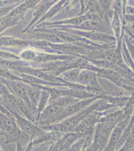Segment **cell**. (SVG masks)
I'll use <instances>...</instances> for the list:
<instances>
[{"label": "cell", "instance_id": "cell-1", "mask_svg": "<svg viewBox=\"0 0 134 151\" xmlns=\"http://www.w3.org/2000/svg\"><path fill=\"white\" fill-rule=\"evenodd\" d=\"M115 126L113 124L99 121L95 127L93 142L88 151H104Z\"/></svg>", "mask_w": 134, "mask_h": 151}, {"label": "cell", "instance_id": "cell-2", "mask_svg": "<svg viewBox=\"0 0 134 151\" xmlns=\"http://www.w3.org/2000/svg\"><path fill=\"white\" fill-rule=\"evenodd\" d=\"M90 70L96 73L98 77L107 79L116 86L130 94L134 89V83L122 77L113 69L99 68L93 64L90 68Z\"/></svg>", "mask_w": 134, "mask_h": 151}, {"label": "cell", "instance_id": "cell-3", "mask_svg": "<svg viewBox=\"0 0 134 151\" xmlns=\"http://www.w3.org/2000/svg\"><path fill=\"white\" fill-rule=\"evenodd\" d=\"M20 131L15 119L1 112L0 134L5 137V144L16 143Z\"/></svg>", "mask_w": 134, "mask_h": 151}, {"label": "cell", "instance_id": "cell-4", "mask_svg": "<svg viewBox=\"0 0 134 151\" xmlns=\"http://www.w3.org/2000/svg\"><path fill=\"white\" fill-rule=\"evenodd\" d=\"M65 109L56 102H49L47 106L40 115L37 125L44 126L53 124Z\"/></svg>", "mask_w": 134, "mask_h": 151}, {"label": "cell", "instance_id": "cell-5", "mask_svg": "<svg viewBox=\"0 0 134 151\" xmlns=\"http://www.w3.org/2000/svg\"><path fill=\"white\" fill-rule=\"evenodd\" d=\"M101 98L102 97L96 96L91 98L79 100L75 102H73L65 108L64 111L61 113V114L58 117H57L54 123L61 122L65 119L68 118V117L78 113L79 112L91 104L96 100Z\"/></svg>", "mask_w": 134, "mask_h": 151}, {"label": "cell", "instance_id": "cell-6", "mask_svg": "<svg viewBox=\"0 0 134 151\" xmlns=\"http://www.w3.org/2000/svg\"><path fill=\"white\" fill-rule=\"evenodd\" d=\"M0 88L1 105L12 112L14 114L22 115L19 108V98L3 84L1 83Z\"/></svg>", "mask_w": 134, "mask_h": 151}, {"label": "cell", "instance_id": "cell-7", "mask_svg": "<svg viewBox=\"0 0 134 151\" xmlns=\"http://www.w3.org/2000/svg\"><path fill=\"white\" fill-rule=\"evenodd\" d=\"M16 122L19 129L32 139V141L41 135L45 130L20 114H15Z\"/></svg>", "mask_w": 134, "mask_h": 151}, {"label": "cell", "instance_id": "cell-8", "mask_svg": "<svg viewBox=\"0 0 134 151\" xmlns=\"http://www.w3.org/2000/svg\"><path fill=\"white\" fill-rule=\"evenodd\" d=\"M1 83L5 85L18 98L25 100L31 104L28 96L27 83L20 80H8L2 77H1Z\"/></svg>", "mask_w": 134, "mask_h": 151}, {"label": "cell", "instance_id": "cell-9", "mask_svg": "<svg viewBox=\"0 0 134 151\" xmlns=\"http://www.w3.org/2000/svg\"><path fill=\"white\" fill-rule=\"evenodd\" d=\"M132 115L127 117L116 125L111 134L109 142L108 143L104 151H116L117 147L119 143V141L122 136L123 133L124 132L125 129H126V127L128 125L130 121L131 120V117Z\"/></svg>", "mask_w": 134, "mask_h": 151}, {"label": "cell", "instance_id": "cell-10", "mask_svg": "<svg viewBox=\"0 0 134 151\" xmlns=\"http://www.w3.org/2000/svg\"><path fill=\"white\" fill-rule=\"evenodd\" d=\"M82 133L77 132H70L63 134L61 137L53 146L49 151H68L69 148L81 137Z\"/></svg>", "mask_w": 134, "mask_h": 151}, {"label": "cell", "instance_id": "cell-11", "mask_svg": "<svg viewBox=\"0 0 134 151\" xmlns=\"http://www.w3.org/2000/svg\"><path fill=\"white\" fill-rule=\"evenodd\" d=\"M92 111L90 107V105L88 106L83 109V110L79 112L78 113L68 117V118L65 119L61 122H60L61 124L64 133L70 132L74 131L75 128L82 120L88 114Z\"/></svg>", "mask_w": 134, "mask_h": 151}, {"label": "cell", "instance_id": "cell-12", "mask_svg": "<svg viewBox=\"0 0 134 151\" xmlns=\"http://www.w3.org/2000/svg\"><path fill=\"white\" fill-rule=\"evenodd\" d=\"M76 34L80 35L81 36H84L88 39L106 43L109 45H114L116 42V39L113 36L107 35L103 32L99 31H92L89 32H82L77 31Z\"/></svg>", "mask_w": 134, "mask_h": 151}, {"label": "cell", "instance_id": "cell-13", "mask_svg": "<svg viewBox=\"0 0 134 151\" xmlns=\"http://www.w3.org/2000/svg\"><path fill=\"white\" fill-rule=\"evenodd\" d=\"M104 115L103 113L94 111L90 112L78 124L74 132L83 133L86 129L95 127L100 119Z\"/></svg>", "mask_w": 134, "mask_h": 151}, {"label": "cell", "instance_id": "cell-14", "mask_svg": "<svg viewBox=\"0 0 134 151\" xmlns=\"http://www.w3.org/2000/svg\"><path fill=\"white\" fill-rule=\"evenodd\" d=\"M104 98L116 107L122 108L126 106L129 101L130 96H125L122 92L117 91L110 94L108 93Z\"/></svg>", "mask_w": 134, "mask_h": 151}, {"label": "cell", "instance_id": "cell-15", "mask_svg": "<svg viewBox=\"0 0 134 151\" xmlns=\"http://www.w3.org/2000/svg\"><path fill=\"white\" fill-rule=\"evenodd\" d=\"M28 96L30 100L33 109L35 113L38 114V106L41 97L42 88L39 86L27 84ZM39 119V117H38Z\"/></svg>", "mask_w": 134, "mask_h": 151}, {"label": "cell", "instance_id": "cell-16", "mask_svg": "<svg viewBox=\"0 0 134 151\" xmlns=\"http://www.w3.org/2000/svg\"><path fill=\"white\" fill-rule=\"evenodd\" d=\"M98 78L96 73L89 69H81L77 78L75 84L81 85L86 87L94 80Z\"/></svg>", "mask_w": 134, "mask_h": 151}, {"label": "cell", "instance_id": "cell-17", "mask_svg": "<svg viewBox=\"0 0 134 151\" xmlns=\"http://www.w3.org/2000/svg\"><path fill=\"white\" fill-rule=\"evenodd\" d=\"M34 35L42 40H45L52 43H62L66 42L59 35H56L55 33L40 32L34 33Z\"/></svg>", "mask_w": 134, "mask_h": 151}, {"label": "cell", "instance_id": "cell-18", "mask_svg": "<svg viewBox=\"0 0 134 151\" xmlns=\"http://www.w3.org/2000/svg\"><path fill=\"white\" fill-rule=\"evenodd\" d=\"M79 27L91 31H98L103 29V24L101 22L99 17L88 19L82 23Z\"/></svg>", "mask_w": 134, "mask_h": 151}, {"label": "cell", "instance_id": "cell-19", "mask_svg": "<svg viewBox=\"0 0 134 151\" xmlns=\"http://www.w3.org/2000/svg\"><path fill=\"white\" fill-rule=\"evenodd\" d=\"M32 139L30 136L21 131L17 142V150L19 151H27L31 144Z\"/></svg>", "mask_w": 134, "mask_h": 151}, {"label": "cell", "instance_id": "cell-20", "mask_svg": "<svg viewBox=\"0 0 134 151\" xmlns=\"http://www.w3.org/2000/svg\"><path fill=\"white\" fill-rule=\"evenodd\" d=\"M95 127H89L86 129L82 134V139L84 142V151H88L92 145L93 142L95 132Z\"/></svg>", "mask_w": 134, "mask_h": 151}, {"label": "cell", "instance_id": "cell-21", "mask_svg": "<svg viewBox=\"0 0 134 151\" xmlns=\"http://www.w3.org/2000/svg\"><path fill=\"white\" fill-rule=\"evenodd\" d=\"M39 86L42 88L41 97L40 98L38 106V114L39 118L41 113L43 111V110H44L46 107L49 104L50 99V93L49 91L45 88H44L40 86Z\"/></svg>", "mask_w": 134, "mask_h": 151}, {"label": "cell", "instance_id": "cell-22", "mask_svg": "<svg viewBox=\"0 0 134 151\" xmlns=\"http://www.w3.org/2000/svg\"><path fill=\"white\" fill-rule=\"evenodd\" d=\"M54 3V1H51V2L46 1L45 3L43 4L41 6L35 13L34 19H33L31 23L29 25V27L32 26L33 25H34L40 18H42L47 13L48 11L49 10V9L51 8Z\"/></svg>", "mask_w": 134, "mask_h": 151}, {"label": "cell", "instance_id": "cell-23", "mask_svg": "<svg viewBox=\"0 0 134 151\" xmlns=\"http://www.w3.org/2000/svg\"><path fill=\"white\" fill-rule=\"evenodd\" d=\"M134 123V111L133 114L132 116L131 117V120L130 121L128 125L127 126L126 129H125L124 132L123 133L122 136L121 137L119 141V143L118 144L116 151H120V150L124 146L125 143L126 142L129 137H130L131 134V129L133 127V125Z\"/></svg>", "mask_w": 134, "mask_h": 151}, {"label": "cell", "instance_id": "cell-24", "mask_svg": "<svg viewBox=\"0 0 134 151\" xmlns=\"http://www.w3.org/2000/svg\"><path fill=\"white\" fill-rule=\"evenodd\" d=\"M30 43L28 41H24L23 40L17 38L8 37H1V46H26L29 45Z\"/></svg>", "mask_w": 134, "mask_h": 151}, {"label": "cell", "instance_id": "cell-25", "mask_svg": "<svg viewBox=\"0 0 134 151\" xmlns=\"http://www.w3.org/2000/svg\"><path fill=\"white\" fill-rule=\"evenodd\" d=\"M19 18L20 17L12 16H9L6 17L2 18L1 20V32H2L7 28L16 24Z\"/></svg>", "mask_w": 134, "mask_h": 151}, {"label": "cell", "instance_id": "cell-26", "mask_svg": "<svg viewBox=\"0 0 134 151\" xmlns=\"http://www.w3.org/2000/svg\"><path fill=\"white\" fill-rule=\"evenodd\" d=\"M37 55V52L33 50H26L22 52L19 55L21 60L28 62H32Z\"/></svg>", "mask_w": 134, "mask_h": 151}, {"label": "cell", "instance_id": "cell-27", "mask_svg": "<svg viewBox=\"0 0 134 151\" xmlns=\"http://www.w3.org/2000/svg\"><path fill=\"white\" fill-rule=\"evenodd\" d=\"M65 2V0H62L59 3L55 5L52 7H51V8L49 9V10L48 11L47 13L42 18H41V19L44 20V19L52 17V16L55 15L60 10V9L62 7V6L63 5V4H64Z\"/></svg>", "mask_w": 134, "mask_h": 151}, {"label": "cell", "instance_id": "cell-28", "mask_svg": "<svg viewBox=\"0 0 134 151\" xmlns=\"http://www.w3.org/2000/svg\"><path fill=\"white\" fill-rule=\"evenodd\" d=\"M21 60L19 56L7 51H1V60Z\"/></svg>", "mask_w": 134, "mask_h": 151}, {"label": "cell", "instance_id": "cell-29", "mask_svg": "<svg viewBox=\"0 0 134 151\" xmlns=\"http://www.w3.org/2000/svg\"><path fill=\"white\" fill-rule=\"evenodd\" d=\"M125 41L126 43V47H127L128 52L131 55V58L134 62V41L133 40L129 39L128 37L125 38Z\"/></svg>", "mask_w": 134, "mask_h": 151}, {"label": "cell", "instance_id": "cell-30", "mask_svg": "<svg viewBox=\"0 0 134 151\" xmlns=\"http://www.w3.org/2000/svg\"><path fill=\"white\" fill-rule=\"evenodd\" d=\"M21 0H1V6L3 7H7L16 3Z\"/></svg>", "mask_w": 134, "mask_h": 151}, {"label": "cell", "instance_id": "cell-31", "mask_svg": "<svg viewBox=\"0 0 134 151\" xmlns=\"http://www.w3.org/2000/svg\"><path fill=\"white\" fill-rule=\"evenodd\" d=\"M41 0H28L26 1L28 7L29 9H32L35 7H36Z\"/></svg>", "mask_w": 134, "mask_h": 151}, {"label": "cell", "instance_id": "cell-32", "mask_svg": "<svg viewBox=\"0 0 134 151\" xmlns=\"http://www.w3.org/2000/svg\"><path fill=\"white\" fill-rule=\"evenodd\" d=\"M130 94L131 95L130 96L129 100L134 104V89L133 90V91L132 92V93Z\"/></svg>", "mask_w": 134, "mask_h": 151}, {"label": "cell", "instance_id": "cell-33", "mask_svg": "<svg viewBox=\"0 0 134 151\" xmlns=\"http://www.w3.org/2000/svg\"><path fill=\"white\" fill-rule=\"evenodd\" d=\"M129 10V12L131 13V14H134V8L133 7H129V8H128Z\"/></svg>", "mask_w": 134, "mask_h": 151}, {"label": "cell", "instance_id": "cell-34", "mask_svg": "<svg viewBox=\"0 0 134 151\" xmlns=\"http://www.w3.org/2000/svg\"><path fill=\"white\" fill-rule=\"evenodd\" d=\"M131 36H132V37L133 38V40H134V35H131Z\"/></svg>", "mask_w": 134, "mask_h": 151}, {"label": "cell", "instance_id": "cell-35", "mask_svg": "<svg viewBox=\"0 0 134 151\" xmlns=\"http://www.w3.org/2000/svg\"><path fill=\"white\" fill-rule=\"evenodd\" d=\"M82 1H83V2H85V1H86L87 0H82Z\"/></svg>", "mask_w": 134, "mask_h": 151}]
</instances>
